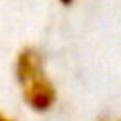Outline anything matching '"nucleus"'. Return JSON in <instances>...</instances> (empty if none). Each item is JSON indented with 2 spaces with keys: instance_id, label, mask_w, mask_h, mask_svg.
<instances>
[{
  "instance_id": "1",
  "label": "nucleus",
  "mask_w": 121,
  "mask_h": 121,
  "mask_svg": "<svg viewBox=\"0 0 121 121\" xmlns=\"http://www.w3.org/2000/svg\"><path fill=\"white\" fill-rule=\"evenodd\" d=\"M15 76L25 104L38 113L49 112L57 102V91L45 74L43 59L34 47H25L15 60Z\"/></svg>"
},
{
  "instance_id": "2",
  "label": "nucleus",
  "mask_w": 121,
  "mask_h": 121,
  "mask_svg": "<svg viewBox=\"0 0 121 121\" xmlns=\"http://www.w3.org/2000/svg\"><path fill=\"white\" fill-rule=\"evenodd\" d=\"M0 121H15V119H11V117L6 115V113H0Z\"/></svg>"
},
{
  "instance_id": "3",
  "label": "nucleus",
  "mask_w": 121,
  "mask_h": 121,
  "mask_svg": "<svg viewBox=\"0 0 121 121\" xmlns=\"http://www.w3.org/2000/svg\"><path fill=\"white\" fill-rule=\"evenodd\" d=\"M60 2H62V4H70L72 0H60Z\"/></svg>"
}]
</instances>
